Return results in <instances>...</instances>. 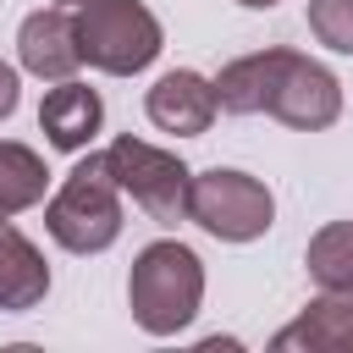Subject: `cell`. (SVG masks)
Listing matches in <instances>:
<instances>
[{"mask_svg": "<svg viewBox=\"0 0 353 353\" xmlns=\"http://www.w3.org/2000/svg\"><path fill=\"white\" fill-rule=\"evenodd\" d=\"M199 303H204V265L188 243L160 237V243L138 248L132 276H127V309H132L138 331L176 336L182 325H193Z\"/></svg>", "mask_w": 353, "mask_h": 353, "instance_id": "1", "label": "cell"}, {"mask_svg": "<svg viewBox=\"0 0 353 353\" xmlns=\"http://www.w3.org/2000/svg\"><path fill=\"white\" fill-rule=\"evenodd\" d=\"M44 226L66 254H105L121 237V188L105 165V149L66 171V182L44 204Z\"/></svg>", "mask_w": 353, "mask_h": 353, "instance_id": "2", "label": "cell"}, {"mask_svg": "<svg viewBox=\"0 0 353 353\" xmlns=\"http://www.w3.org/2000/svg\"><path fill=\"white\" fill-rule=\"evenodd\" d=\"M77 44H83L88 66H99L110 77H132V72L154 66V55L165 50V33L143 0H83L77 6Z\"/></svg>", "mask_w": 353, "mask_h": 353, "instance_id": "3", "label": "cell"}, {"mask_svg": "<svg viewBox=\"0 0 353 353\" xmlns=\"http://www.w3.org/2000/svg\"><path fill=\"white\" fill-rule=\"evenodd\" d=\"M188 221L204 226V232L221 237V243H254V237L270 232L276 199H270V188H265L259 176L210 165V171H199L193 188H188Z\"/></svg>", "mask_w": 353, "mask_h": 353, "instance_id": "4", "label": "cell"}, {"mask_svg": "<svg viewBox=\"0 0 353 353\" xmlns=\"http://www.w3.org/2000/svg\"><path fill=\"white\" fill-rule=\"evenodd\" d=\"M105 165L116 176V188L154 221V226H176L188 221V188H193V171L171 154V149H154L143 138H116L105 149Z\"/></svg>", "mask_w": 353, "mask_h": 353, "instance_id": "5", "label": "cell"}, {"mask_svg": "<svg viewBox=\"0 0 353 353\" xmlns=\"http://www.w3.org/2000/svg\"><path fill=\"white\" fill-rule=\"evenodd\" d=\"M270 116L287 121L292 132H320L342 116V83L331 66L287 50L281 61V77H276V94H270Z\"/></svg>", "mask_w": 353, "mask_h": 353, "instance_id": "6", "label": "cell"}, {"mask_svg": "<svg viewBox=\"0 0 353 353\" xmlns=\"http://www.w3.org/2000/svg\"><path fill=\"white\" fill-rule=\"evenodd\" d=\"M17 61L44 77V83H66L77 66H83V44H77V17L72 6H50V11H33L22 28H17Z\"/></svg>", "mask_w": 353, "mask_h": 353, "instance_id": "7", "label": "cell"}, {"mask_svg": "<svg viewBox=\"0 0 353 353\" xmlns=\"http://www.w3.org/2000/svg\"><path fill=\"white\" fill-rule=\"evenodd\" d=\"M143 110H149V121L160 132L199 138V132H210V121H215L221 105H215V83L210 77H199V72H165L143 94Z\"/></svg>", "mask_w": 353, "mask_h": 353, "instance_id": "8", "label": "cell"}, {"mask_svg": "<svg viewBox=\"0 0 353 353\" xmlns=\"http://www.w3.org/2000/svg\"><path fill=\"white\" fill-rule=\"evenodd\" d=\"M276 353H353V292L314 298L292 325L270 336Z\"/></svg>", "mask_w": 353, "mask_h": 353, "instance_id": "9", "label": "cell"}, {"mask_svg": "<svg viewBox=\"0 0 353 353\" xmlns=\"http://www.w3.org/2000/svg\"><path fill=\"white\" fill-rule=\"evenodd\" d=\"M99 121H105V105H99V94H94L88 83H77V77L55 83V88L44 94V105H39V127H44V138H50V149H66V154L88 149L94 132H99Z\"/></svg>", "mask_w": 353, "mask_h": 353, "instance_id": "10", "label": "cell"}, {"mask_svg": "<svg viewBox=\"0 0 353 353\" xmlns=\"http://www.w3.org/2000/svg\"><path fill=\"white\" fill-rule=\"evenodd\" d=\"M44 292H50V265H44V254L0 215V309H6V314H28V309L44 303Z\"/></svg>", "mask_w": 353, "mask_h": 353, "instance_id": "11", "label": "cell"}, {"mask_svg": "<svg viewBox=\"0 0 353 353\" xmlns=\"http://www.w3.org/2000/svg\"><path fill=\"white\" fill-rule=\"evenodd\" d=\"M281 61H287V50H254V55L226 61L221 77H215V105L226 116H259V110H270Z\"/></svg>", "mask_w": 353, "mask_h": 353, "instance_id": "12", "label": "cell"}, {"mask_svg": "<svg viewBox=\"0 0 353 353\" xmlns=\"http://www.w3.org/2000/svg\"><path fill=\"white\" fill-rule=\"evenodd\" d=\"M44 188H50L44 160H39L28 143L0 138V215H22V210H33V204L44 199Z\"/></svg>", "mask_w": 353, "mask_h": 353, "instance_id": "13", "label": "cell"}, {"mask_svg": "<svg viewBox=\"0 0 353 353\" xmlns=\"http://www.w3.org/2000/svg\"><path fill=\"white\" fill-rule=\"evenodd\" d=\"M309 276L325 287V292H353V221H331L309 237V254H303Z\"/></svg>", "mask_w": 353, "mask_h": 353, "instance_id": "14", "label": "cell"}, {"mask_svg": "<svg viewBox=\"0 0 353 353\" xmlns=\"http://www.w3.org/2000/svg\"><path fill=\"white\" fill-rule=\"evenodd\" d=\"M309 33L325 50L353 55V0H309Z\"/></svg>", "mask_w": 353, "mask_h": 353, "instance_id": "15", "label": "cell"}, {"mask_svg": "<svg viewBox=\"0 0 353 353\" xmlns=\"http://www.w3.org/2000/svg\"><path fill=\"white\" fill-rule=\"evenodd\" d=\"M17 99H22V83H17V72H11L6 61H0V121H6L11 110H17Z\"/></svg>", "mask_w": 353, "mask_h": 353, "instance_id": "16", "label": "cell"}, {"mask_svg": "<svg viewBox=\"0 0 353 353\" xmlns=\"http://www.w3.org/2000/svg\"><path fill=\"white\" fill-rule=\"evenodd\" d=\"M237 6H248V11H270L276 0H237Z\"/></svg>", "mask_w": 353, "mask_h": 353, "instance_id": "17", "label": "cell"}, {"mask_svg": "<svg viewBox=\"0 0 353 353\" xmlns=\"http://www.w3.org/2000/svg\"><path fill=\"white\" fill-rule=\"evenodd\" d=\"M55 6H83V0H55Z\"/></svg>", "mask_w": 353, "mask_h": 353, "instance_id": "18", "label": "cell"}]
</instances>
